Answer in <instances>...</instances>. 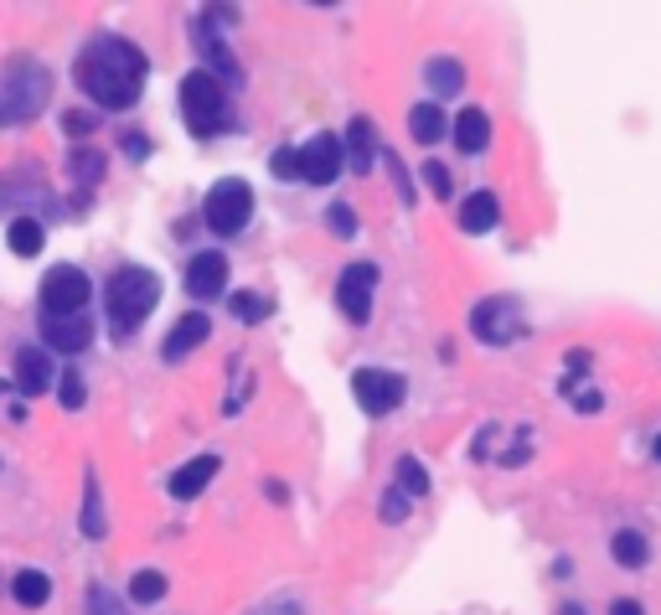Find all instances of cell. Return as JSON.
<instances>
[{
    "label": "cell",
    "mask_w": 661,
    "mask_h": 615,
    "mask_svg": "<svg viewBox=\"0 0 661 615\" xmlns=\"http://www.w3.org/2000/svg\"><path fill=\"white\" fill-rule=\"evenodd\" d=\"M470 331H476V342L486 346H507L522 336V305L511 301V295H491V301H481L476 311H470Z\"/></svg>",
    "instance_id": "8992f818"
},
{
    "label": "cell",
    "mask_w": 661,
    "mask_h": 615,
    "mask_svg": "<svg viewBox=\"0 0 661 615\" xmlns=\"http://www.w3.org/2000/svg\"><path fill=\"white\" fill-rule=\"evenodd\" d=\"M207 331H212L207 315H196V311H192V315H181L176 326H171V336L161 342V357H165V362H181L186 352H196V346L207 342Z\"/></svg>",
    "instance_id": "5bb4252c"
},
{
    "label": "cell",
    "mask_w": 661,
    "mask_h": 615,
    "mask_svg": "<svg viewBox=\"0 0 661 615\" xmlns=\"http://www.w3.org/2000/svg\"><path fill=\"white\" fill-rule=\"evenodd\" d=\"M196 47H202V58H207L212 73L238 89V83H243V68H238V58H233V52L223 47V31L212 27V21H202V27H196Z\"/></svg>",
    "instance_id": "7c38bea8"
},
{
    "label": "cell",
    "mask_w": 661,
    "mask_h": 615,
    "mask_svg": "<svg viewBox=\"0 0 661 615\" xmlns=\"http://www.w3.org/2000/svg\"><path fill=\"white\" fill-rule=\"evenodd\" d=\"M78 89L104 109H130L145 89V52L124 37H99L78 58Z\"/></svg>",
    "instance_id": "6da1fadb"
},
{
    "label": "cell",
    "mask_w": 661,
    "mask_h": 615,
    "mask_svg": "<svg viewBox=\"0 0 661 615\" xmlns=\"http://www.w3.org/2000/svg\"><path fill=\"white\" fill-rule=\"evenodd\" d=\"M496 218H501L496 192H470L466 202H460V228H466V233H491Z\"/></svg>",
    "instance_id": "ffe728a7"
},
{
    "label": "cell",
    "mask_w": 661,
    "mask_h": 615,
    "mask_svg": "<svg viewBox=\"0 0 661 615\" xmlns=\"http://www.w3.org/2000/svg\"><path fill=\"white\" fill-rule=\"evenodd\" d=\"M6 239H11V254L16 259H37V254H42V243H47V233H42V223H37V218H16V223L6 228Z\"/></svg>",
    "instance_id": "7402d4cb"
},
{
    "label": "cell",
    "mask_w": 661,
    "mask_h": 615,
    "mask_svg": "<svg viewBox=\"0 0 661 615\" xmlns=\"http://www.w3.org/2000/svg\"><path fill=\"white\" fill-rule=\"evenodd\" d=\"M73 177H78V181H83V177L99 181V177H104V161H99L93 151H73Z\"/></svg>",
    "instance_id": "1f68e13d"
},
{
    "label": "cell",
    "mask_w": 661,
    "mask_h": 615,
    "mask_svg": "<svg viewBox=\"0 0 661 615\" xmlns=\"http://www.w3.org/2000/svg\"><path fill=\"white\" fill-rule=\"evenodd\" d=\"M202 212H207V228L212 233H238V228H248V218H254V186L238 177H223L217 186L207 192V202H202Z\"/></svg>",
    "instance_id": "5b68a950"
},
{
    "label": "cell",
    "mask_w": 661,
    "mask_h": 615,
    "mask_svg": "<svg viewBox=\"0 0 661 615\" xmlns=\"http://www.w3.org/2000/svg\"><path fill=\"white\" fill-rule=\"evenodd\" d=\"M130 601H135V605L165 601V574H161V569H140L135 579H130Z\"/></svg>",
    "instance_id": "484cf974"
},
{
    "label": "cell",
    "mask_w": 661,
    "mask_h": 615,
    "mask_svg": "<svg viewBox=\"0 0 661 615\" xmlns=\"http://www.w3.org/2000/svg\"><path fill=\"white\" fill-rule=\"evenodd\" d=\"M227 305H233V315H238L243 326H254V321H264V315H270V301H264V295H248V290L227 295Z\"/></svg>",
    "instance_id": "f1b7e54d"
},
{
    "label": "cell",
    "mask_w": 661,
    "mask_h": 615,
    "mask_svg": "<svg viewBox=\"0 0 661 615\" xmlns=\"http://www.w3.org/2000/svg\"><path fill=\"white\" fill-rule=\"evenodd\" d=\"M42 342L52 346V352H83V346L93 342L89 315H52L42 326Z\"/></svg>",
    "instance_id": "4fadbf2b"
},
{
    "label": "cell",
    "mask_w": 661,
    "mask_h": 615,
    "mask_svg": "<svg viewBox=\"0 0 661 615\" xmlns=\"http://www.w3.org/2000/svg\"><path fill=\"white\" fill-rule=\"evenodd\" d=\"M424 181H429V192L435 196H450V171L439 161H424Z\"/></svg>",
    "instance_id": "d6a6232c"
},
{
    "label": "cell",
    "mask_w": 661,
    "mask_h": 615,
    "mask_svg": "<svg viewBox=\"0 0 661 615\" xmlns=\"http://www.w3.org/2000/svg\"><path fill=\"white\" fill-rule=\"evenodd\" d=\"M47 93H52V78H47L42 62L16 58L0 68V124H27L31 114H42Z\"/></svg>",
    "instance_id": "3957f363"
},
{
    "label": "cell",
    "mask_w": 661,
    "mask_h": 615,
    "mask_svg": "<svg viewBox=\"0 0 661 615\" xmlns=\"http://www.w3.org/2000/svg\"><path fill=\"white\" fill-rule=\"evenodd\" d=\"M83 533H89V538H104V533H109L104 492H99V481H93V476H89V486H83Z\"/></svg>",
    "instance_id": "cb8c5ba5"
},
{
    "label": "cell",
    "mask_w": 661,
    "mask_h": 615,
    "mask_svg": "<svg viewBox=\"0 0 661 615\" xmlns=\"http://www.w3.org/2000/svg\"><path fill=\"white\" fill-rule=\"evenodd\" d=\"M569 373H573V377L589 373V352H569Z\"/></svg>",
    "instance_id": "74e56055"
},
{
    "label": "cell",
    "mask_w": 661,
    "mask_h": 615,
    "mask_svg": "<svg viewBox=\"0 0 661 615\" xmlns=\"http://www.w3.org/2000/svg\"><path fill=\"white\" fill-rule=\"evenodd\" d=\"M398 492H404V496H424V492H429V471H424L414 455L398 461Z\"/></svg>",
    "instance_id": "4316f807"
},
{
    "label": "cell",
    "mask_w": 661,
    "mask_h": 615,
    "mask_svg": "<svg viewBox=\"0 0 661 615\" xmlns=\"http://www.w3.org/2000/svg\"><path fill=\"white\" fill-rule=\"evenodd\" d=\"M11 595L21 605H47L52 601V579H47L42 569H21L16 574V585H11Z\"/></svg>",
    "instance_id": "603a6c76"
},
{
    "label": "cell",
    "mask_w": 661,
    "mask_h": 615,
    "mask_svg": "<svg viewBox=\"0 0 661 615\" xmlns=\"http://www.w3.org/2000/svg\"><path fill=\"white\" fill-rule=\"evenodd\" d=\"M326 223L336 228V233H342V239H357V218H352V208H346V202H330Z\"/></svg>",
    "instance_id": "4dcf8cb0"
},
{
    "label": "cell",
    "mask_w": 661,
    "mask_h": 615,
    "mask_svg": "<svg viewBox=\"0 0 661 615\" xmlns=\"http://www.w3.org/2000/svg\"><path fill=\"white\" fill-rule=\"evenodd\" d=\"M93 124H99V114H68V120H62V130H68V135H89Z\"/></svg>",
    "instance_id": "e575fe53"
},
{
    "label": "cell",
    "mask_w": 661,
    "mask_h": 615,
    "mask_svg": "<svg viewBox=\"0 0 661 615\" xmlns=\"http://www.w3.org/2000/svg\"><path fill=\"white\" fill-rule=\"evenodd\" d=\"M270 171H274L279 181L305 177V151H295V145H279V151L270 155Z\"/></svg>",
    "instance_id": "83f0119b"
},
{
    "label": "cell",
    "mask_w": 661,
    "mask_h": 615,
    "mask_svg": "<svg viewBox=\"0 0 661 615\" xmlns=\"http://www.w3.org/2000/svg\"><path fill=\"white\" fill-rule=\"evenodd\" d=\"M181 114H186V130L192 135H217L223 130V114H227V104H223V83L212 73H186L181 78Z\"/></svg>",
    "instance_id": "277c9868"
},
{
    "label": "cell",
    "mask_w": 661,
    "mask_h": 615,
    "mask_svg": "<svg viewBox=\"0 0 661 615\" xmlns=\"http://www.w3.org/2000/svg\"><path fill=\"white\" fill-rule=\"evenodd\" d=\"M346 155H352V171H373V161H377V130H373V120H352V130H346Z\"/></svg>",
    "instance_id": "ac0fdd59"
},
{
    "label": "cell",
    "mask_w": 661,
    "mask_h": 615,
    "mask_svg": "<svg viewBox=\"0 0 661 615\" xmlns=\"http://www.w3.org/2000/svg\"><path fill=\"white\" fill-rule=\"evenodd\" d=\"M610 554H616L620 569H647V558H651V543L641 527H620L616 538H610Z\"/></svg>",
    "instance_id": "d6986e66"
},
{
    "label": "cell",
    "mask_w": 661,
    "mask_h": 615,
    "mask_svg": "<svg viewBox=\"0 0 661 615\" xmlns=\"http://www.w3.org/2000/svg\"><path fill=\"white\" fill-rule=\"evenodd\" d=\"M486 145H491V114H486V109H460V114H455V151L481 155Z\"/></svg>",
    "instance_id": "2e32d148"
},
{
    "label": "cell",
    "mask_w": 661,
    "mask_h": 615,
    "mask_svg": "<svg viewBox=\"0 0 661 615\" xmlns=\"http://www.w3.org/2000/svg\"><path fill=\"white\" fill-rule=\"evenodd\" d=\"M89 295H93V285L78 264H52V270H47V280H42V311L47 315H83Z\"/></svg>",
    "instance_id": "52a82bcc"
},
{
    "label": "cell",
    "mask_w": 661,
    "mask_h": 615,
    "mask_svg": "<svg viewBox=\"0 0 661 615\" xmlns=\"http://www.w3.org/2000/svg\"><path fill=\"white\" fill-rule=\"evenodd\" d=\"M445 130H450L445 109H439V104H414V114H408V135L419 140V145H439Z\"/></svg>",
    "instance_id": "44dd1931"
},
{
    "label": "cell",
    "mask_w": 661,
    "mask_h": 615,
    "mask_svg": "<svg viewBox=\"0 0 661 615\" xmlns=\"http://www.w3.org/2000/svg\"><path fill=\"white\" fill-rule=\"evenodd\" d=\"M651 455H657V461H661V435H657V451H651Z\"/></svg>",
    "instance_id": "60d3db41"
},
{
    "label": "cell",
    "mask_w": 661,
    "mask_h": 615,
    "mask_svg": "<svg viewBox=\"0 0 661 615\" xmlns=\"http://www.w3.org/2000/svg\"><path fill=\"white\" fill-rule=\"evenodd\" d=\"M342 155H346V140L342 135H316L305 145V181L311 186H330V181L342 177Z\"/></svg>",
    "instance_id": "30bf717a"
},
{
    "label": "cell",
    "mask_w": 661,
    "mask_h": 615,
    "mask_svg": "<svg viewBox=\"0 0 661 615\" xmlns=\"http://www.w3.org/2000/svg\"><path fill=\"white\" fill-rule=\"evenodd\" d=\"M62 404H68V409H83V377H78V373L62 377Z\"/></svg>",
    "instance_id": "836d02e7"
},
{
    "label": "cell",
    "mask_w": 661,
    "mask_h": 615,
    "mask_svg": "<svg viewBox=\"0 0 661 615\" xmlns=\"http://www.w3.org/2000/svg\"><path fill=\"white\" fill-rule=\"evenodd\" d=\"M89 615H124V601L114 595V589L93 585V589H89Z\"/></svg>",
    "instance_id": "f546056e"
},
{
    "label": "cell",
    "mask_w": 661,
    "mask_h": 615,
    "mask_svg": "<svg viewBox=\"0 0 661 615\" xmlns=\"http://www.w3.org/2000/svg\"><path fill=\"white\" fill-rule=\"evenodd\" d=\"M212 476H217V455H192L181 471H171V481H165V486H171V496H176V502H192V496H202V486H207Z\"/></svg>",
    "instance_id": "9a60e30c"
},
{
    "label": "cell",
    "mask_w": 661,
    "mask_h": 615,
    "mask_svg": "<svg viewBox=\"0 0 661 615\" xmlns=\"http://www.w3.org/2000/svg\"><path fill=\"white\" fill-rule=\"evenodd\" d=\"M6 393H11V383H6V377H0V399H6Z\"/></svg>",
    "instance_id": "ab89813d"
},
{
    "label": "cell",
    "mask_w": 661,
    "mask_h": 615,
    "mask_svg": "<svg viewBox=\"0 0 661 615\" xmlns=\"http://www.w3.org/2000/svg\"><path fill=\"white\" fill-rule=\"evenodd\" d=\"M264 615H301L295 605H274V611H264Z\"/></svg>",
    "instance_id": "f35d334b"
},
{
    "label": "cell",
    "mask_w": 661,
    "mask_h": 615,
    "mask_svg": "<svg viewBox=\"0 0 661 615\" xmlns=\"http://www.w3.org/2000/svg\"><path fill=\"white\" fill-rule=\"evenodd\" d=\"M352 393H357V404L367 414H393V409L404 404L408 383L398 373H383V367H357L352 373Z\"/></svg>",
    "instance_id": "ba28073f"
},
{
    "label": "cell",
    "mask_w": 661,
    "mask_h": 615,
    "mask_svg": "<svg viewBox=\"0 0 661 615\" xmlns=\"http://www.w3.org/2000/svg\"><path fill=\"white\" fill-rule=\"evenodd\" d=\"M186 290H192L196 301H217L227 290V259L223 254H196L186 264Z\"/></svg>",
    "instance_id": "8fae6325"
},
{
    "label": "cell",
    "mask_w": 661,
    "mask_h": 615,
    "mask_svg": "<svg viewBox=\"0 0 661 615\" xmlns=\"http://www.w3.org/2000/svg\"><path fill=\"white\" fill-rule=\"evenodd\" d=\"M404 512H408V507H404V492H393L388 502H383V517H388V523H398Z\"/></svg>",
    "instance_id": "d590c367"
},
{
    "label": "cell",
    "mask_w": 661,
    "mask_h": 615,
    "mask_svg": "<svg viewBox=\"0 0 661 615\" xmlns=\"http://www.w3.org/2000/svg\"><path fill=\"white\" fill-rule=\"evenodd\" d=\"M424 78H429V89H435V93H460V83H466V68H460L455 58H435Z\"/></svg>",
    "instance_id": "d4e9b609"
},
{
    "label": "cell",
    "mask_w": 661,
    "mask_h": 615,
    "mask_svg": "<svg viewBox=\"0 0 661 615\" xmlns=\"http://www.w3.org/2000/svg\"><path fill=\"white\" fill-rule=\"evenodd\" d=\"M610 615H647V605H641V601H631V595H626V601H616V605H610Z\"/></svg>",
    "instance_id": "8d00e7d4"
},
{
    "label": "cell",
    "mask_w": 661,
    "mask_h": 615,
    "mask_svg": "<svg viewBox=\"0 0 661 615\" xmlns=\"http://www.w3.org/2000/svg\"><path fill=\"white\" fill-rule=\"evenodd\" d=\"M373 290H377V264H346L342 285H336V305L346 311V321H367L373 315Z\"/></svg>",
    "instance_id": "9c48e42d"
},
{
    "label": "cell",
    "mask_w": 661,
    "mask_h": 615,
    "mask_svg": "<svg viewBox=\"0 0 661 615\" xmlns=\"http://www.w3.org/2000/svg\"><path fill=\"white\" fill-rule=\"evenodd\" d=\"M16 389L27 393V399L52 389V362H47V352H37V346H21V352H16Z\"/></svg>",
    "instance_id": "e0dca14e"
},
{
    "label": "cell",
    "mask_w": 661,
    "mask_h": 615,
    "mask_svg": "<svg viewBox=\"0 0 661 615\" xmlns=\"http://www.w3.org/2000/svg\"><path fill=\"white\" fill-rule=\"evenodd\" d=\"M155 301H161V280H155L151 270H140V264H124V270H114V280H109V321H114V336H135L140 321L155 311Z\"/></svg>",
    "instance_id": "7a4b0ae2"
}]
</instances>
